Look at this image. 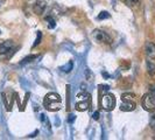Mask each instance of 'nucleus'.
I'll list each match as a JSON object with an SVG mask.
<instances>
[{
  "label": "nucleus",
  "instance_id": "obj_13",
  "mask_svg": "<svg viewBox=\"0 0 155 140\" xmlns=\"http://www.w3.org/2000/svg\"><path fill=\"white\" fill-rule=\"evenodd\" d=\"M62 69H63V71H65V72H69L70 70L72 69V62H69L65 67H63Z\"/></svg>",
  "mask_w": 155,
  "mask_h": 140
},
{
  "label": "nucleus",
  "instance_id": "obj_6",
  "mask_svg": "<svg viewBox=\"0 0 155 140\" xmlns=\"http://www.w3.org/2000/svg\"><path fill=\"white\" fill-rule=\"evenodd\" d=\"M93 38L96 39V41H98V42L109 43V41H110L109 35L104 31H101V29H96V31L93 32Z\"/></svg>",
  "mask_w": 155,
  "mask_h": 140
},
{
  "label": "nucleus",
  "instance_id": "obj_14",
  "mask_svg": "<svg viewBox=\"0 0 155 140\" xmlns=\"http://www.w3.org/2000/svg\"><path fill=\"white\" fill-rule=\"evenodd\" d=\"M47 20L49 21V26H48V28H55V26H56V23H55V21L53 20V19H50V18H47Z\"/></svg>",
  "mask_w": 155,
  "mask_h": 140
},
{
  "label": "nucleus",
  "instance_id": "obj_3",
  "mask_svg": "<svg viewBox=\"0 0 155 140\" xmlns=\"http://www.w3.org/2000/svg\"><path fill=\"white\" fill-rule=\"evenodd\" d=\"M141 104L143 110H146L147 112L155 113V90H150L148 93H146L142 97Z\"/></svg>",
  "mask_w": 155,
  "mask_h": 140
},
{
  "label": "nucleus",
  "instance_id": "obj_9",
  "mask_svg": "<svg viewBox=\"0 0 155 140\" xmlns=\"http://www.w3.org/2000/svg\"><path fill=\"white\" fill-rule=\"evenodd\" d=\"M35 12L38 13V14H41L42 13V11L45 9V2H42V1H38V4L35 5Z\"/></svg>",
  "mask_w": 155,
  "mask_h": 140
},
{
  "label": "nucleus",
  "instance_id": "obj_12",
  "mask_svg": "<svg viewBox=\"0 0 155 140\" xmlns=\"http://www.w3.org/2000/svg\"><path fill=\"white\" fill-rule=\"evenodd\" d=\"M110 13L109 12H101V13H99V15L97 16V19L98 20H104V19H109L110 18Z\"/></svg>",
  "mask_w": 155,
  "mask_h": 140
},
{
  "label": "nucleus",
  "instance_id": "obj_15",
  "mask_svg": "<svg viewBox=\"0 0 155 140\" xmlns=\"http://www.w3.org/2000/svg\"><path fill=\"white\" fill-rule=\"evenodd\" d=\"M36 56H28V57H26V58H23V61L21 62V64H23V63H28V62H31V60H34Z\"/></svg>",
  "mask_w": 155,
  "mask_h": 140
},
{
  "label": "nucleus",
  "instance_id": "obj_17",
  "mask_svg": "<svg viewBox=\"0 0 155 140\" xmlns=\"http://www.w3.org/2000/svg\"><path fill=\"white\" fill-rule=\"evenodd\" d=\"M150 127L155 131V115L150 118Z\"/></svg>",
  "mask_w": 155,
  "mask_h": 140
},
{
  "label": "nucleus",
  "instance_id": "obj_18",
  "mask_svg": "<svg viewBox=\"0 0 155 140\" xmlns=\"http://www.w3.org/2000/svg\"><path fill=\"white\" fill-rule=\"evenodd\" d=\"M99 116H101V115H99V112H94V113H93V119L98 120V119H99Z\"/></svg>",
  "mask_w": 155,
  "mask_h": 140
},
{
  "label": "nucleus",
  "instance_id": "obj_4",
  "mask_svg": "<svg viewBox=\"0 0 155 140\" xmlns=\"http://www.w3.org/2000/svg\"><path fill=\"white\" fill-rule=\"evenodd\" d=\"M101 108L105 110V111H112L116 106V98L111 93H105L103 97H101Z\"/></svg>",
  "mask_w": 155,
  "mask_h": 140
},
{
  "label": "nucleus",
  "instance_id": "obj_10",
  "mask_svg": "<svg viewBox=\"0 0 155 140\" xmlns=\"http://www.w3.org/2000/svg\"><path fill=\"white\" fill-rule=\"evenodd\" d=\"M147 69H148V74L154 76L155 75V64L152 62H147Z\"/></svg>",
  "mask_w": 155,
  "mask_h": 140
},
{
  "label": "nucleus",
  "instance_id": "obj_8",
  "mask_svg": "<svg viewBox=\"0 0 155 140\" xmlns=\"http://www.w3.org/2000/svg\"><path fill=\"white\" fill-rule=\"evenodd\" d=\"M14 43L12 40H7V41H4L2 43H0V54H7L8 52L13 48Z\"/></svg>",
  "mask_w": 155,
  "mask_h": 140
},
{
  "label": "nucleus",
  "instance_id": "obj_19",
  "mask_svg": "<svg viewBox=\"0 0 155 140\" xmlns=\"http://www.w3.org/2000/svg\"><path fill=\"white\" fill-rule=\"evenodd\" d=\"M74 120H75V116H74V115H70L69 116V123L74 122Z\"/></svg>",
  "mask_w": 155,
  "mask_h": 140
},
{
  "label": "nucleus",
  "instance_id": "obj_11",
  "mask_svg": "<svg viewBox=\"0 0 155 140\" xmlns=\"http://www.w3.org/2000/svg\"><path fill=\"white\" fill-rule=\"evenodd\" d=\"M140 2V0H125V4L127 5V6H130V7H135V6H138Z\"/></svg>",
  "mask_w": 155,
  "mask_h": 140
},
{
  "label": "nucleus",
  "instance_id": "obj_5",
  "mask_svg": "<svg viewBox=\"0 0 155 140\" xmlns=\"http://www.w3.org/2000/svg\"><path fill=\"white\" fill-rule=\"evenodd\" d=\"M78 99H81V102H77L76 104V109L77 111H86L90 106V95L89 93H81L77 96Z\"/></svg>",
  "mask_w": 155,
  "mask_h": 140
},
{
  "label": "nucleus",
  "instance_id": "obj_7",
  "mask_svg": "<svg viewBox=\"0 0 155 140\" xmlns=\"http://www.w3.org/2000/svg\"><path fill=\"white\" fill-rule=\"evenodd\" d=\"M145 53L149 60H155V45L153 42H146Z\"/></svg>",
  "mask_w": 155,
  "mask_h": 140
},
{
  "label": "nucleus",
  "instance_id": "obj_16",
  "mask_svg": "<svg viewBox=\"0 0 155 140\" xmlns=\"http://www.w3.org/2000/svg\"><path fill=\"white\" fill-rule=\"evenodd\" d=\"M41 38H42V34H41V32H38V39L35 41V43H34V46L33 47H36L40 43V41H41Z\"/></svg>",
  "mask_w": 155,
  "mask_h": 140
},
{
  "label": "nucleus",
  "instance_id": "obj_20",
  "mask_svg": "<svg viewBox=\"0 0 155 140\" xmlns=\"http://www.w3.org/2000/svg\"><path fill=\"white\" fill-rule=\"evenodd\" d=\"M4 4V0H0V7H1V5Z\"/></svg>",
  "mask_w": 155,
  "mask_h": 140
},
{
  "label": "nucleus",
  "instance_id": "obj_1",
  "mask_svg": "<svg viewBox=\"0 0 155 140\" xmlns=\"http://www.w3.org/2000/svg\"><path fill=\"white\" fill-rule=\"evenodd\" d=\"M43 105L48 111H58L62 108V99L57 93H48L43 99Z\"/></svg>",
  "mask_w": 155,
  "mask_h": 140
},
{
  "label": "nucleus",
  "instance_id": "obj_2",
  "mask_svg": "<svg viewBox=\"0 0 155 140\" xmlns=\"http://www.w3.org/2000/svg\"><path fill=\"white\" fill-rule=\"evenodd\" d=\"M137 108V97L134 93H124L121 96V104L120 110L121 111H133Z\"/></svg>",
  "mask_w": 155,
  "mask_h": 140
}]
</instances>
